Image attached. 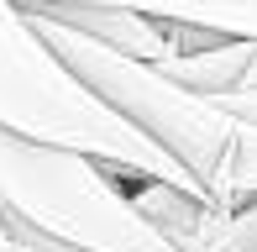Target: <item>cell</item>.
<instances>
[{
    "mask_svg": "<svg viewBox=\"0 0 257 252\" xmlns=\"http://www.w3.org/2000/svg\"><path fill=\"white\" fill-rule=\"evenodd\" d=\"M220 105H226L231 116H241V121H252V126H257V89H241V95H226Z\"/></svg>",
    "mask_w": 257,
    "mask_h": 252,
    "instance_id": "52a82bcc",
    "label": "cell"
},
{
    "mask_svg": "<svg viewBox=\"0 0 257 252\" xmlns=\"http://www.w3.org/2000/svg\"><path fill=\"white\" fill-rule=\"evenodd\" d=\"M0 210L68 252H179L105 163L0 126Z\"/></svg>",
    "mask_w": 257,
    "mask_h": 252,
    "instance_id": "3957f363",
    "label": "cell"
},
{
    "mask_svg": "<svg viewBox=\"0 0 257 252\" xmlns=\"http://www.w3.org/2000/svg\"><path fill=\"white\" fill-rule=\"evenodd\" d=\"M32 11V6H27ZM37 32L53 42V53L84 79L110 110H121L153 147L173 158L194 184L205 189L210 210H247L257 205V126L231 116L220 100H205L194 89L163 79L158 68L132 63L121 53L100 48L95 37L74 32L53 11H32Z\"/></svg>",
    "mask_w": 257,
    "mask_h": 252,
    "instance_id": "6da1fadb",
    "label": "cell"
},
{
    "mask_svg": "<svg viewBox=\"0 0 257 252\" xmlns=\"http://www.w3.org/2000/svg\"><path fill=\"white\" fill-rule=\"evenodd\" d=\"M0 252H16V231H11V215L0 210Z\"/></svg>",
    "mask_w": 257,
    "mask_h": 252,
    "instance_id": "9c48e42d",
    "label": "cell"
},
{
    "mask_svg": "<svg viewBox=\"0 0 257 252\" xmlns=\"http://www.w3.org/2000/svg\"><path fill=\"white\" fill-rule=\"evenodd\" d=\"M32 11H48V6H32ZM58 21H68L74 32L95 37L100 48L121 53L132 63H147V68H168L179 58V37H173V21H158V16H142V11H105V6H58L53 11Z\"/></svg>",
    "mask_w": 257,
    "mask_h": 252,
    "instance_id": "5b68a950",
    "label": "cell"
},
{
    "mask_svg": "<svg viewBox=\"0 0 257 252\" xmlns=\"http://www.w3.org/2000/svg\"><path fill=\"white\" fill-rule=\"evenodd\" d=\"M16 6H105V11H142L158 21H184L220 42H257V0H16Z\"/></svg>",
    "mask_w": 257,
    "mask_h": 252,
    "instance_id": "8992f818",
    "label": "cell"
},
{
    "mask_svg": "<svg viewBox=\"0 0 257 252\" xmlns=\"http://www.w3.org/2000/svg\"><path fill=\"white\" fill-rule=\"evenodd\" d=\"M11 231H16V252H68V247H53V242H42L37 231H27V226H16V221H11Z\"/></svg>",
    "mask_w": 257,
    "mask_h": 252,
    "instance_id": "ba28073f",
    "label": "cell"
},
{
    "mask_svg": "<svg viewBox=\"0 0 257 252\" xmlns=\"http://www.w3.org/2000/svg\"><path fill=\"white\" fill-rule=\"evenodd\" d=\"M0 126L27 137V142L84 153L105 163L110 174H142V179H158V184H173L194 200H205V189L163 147H153L121 110H110L58 58L53 42L37 32L32 11L16 0H0Z\"/></svg>",
    "mask_w": 257,
    "mask_h": 252,
    "instance_id": "7a4b0ae2",
    "label": "cell"
},
{
    "mask_svg": "<svg viewBox=\"0 0 257 252\" xmlns=\"http://www.w3.org/2000/svg\"><path fill=\"white\" fill-rule=\"evenodd\" d=\"M115 184H126L137 210L179 252H257V205L226 215V210H210L205 200H194V194H184L173 184H158V179L121 174Z\"/></svg>",
    "mask_w": 257,
    "mask_h": 252,
    "instance_id": "277c9868",
    "label": "cell"
}]
</instances>
